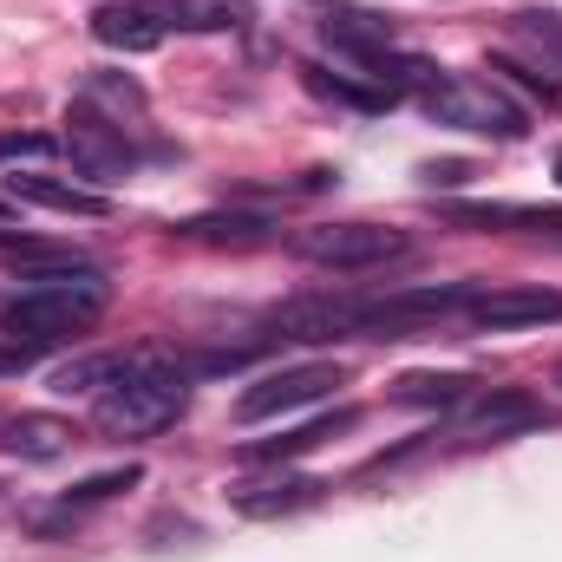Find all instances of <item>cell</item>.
Masks as SVG:
<instances>
[{"instance_id": "obj_1", "label": "cell", "mask_w": 562, "mask_h": 562, "mask_svg": "<svg viewBox=\"0 0 562 562\" xmlns=\"http://www.w3.org/2000/svg\"><path fill=\"white\" fill-rule=\"evenodd\" d=\"M105 307H112V281L99 276V269H86V262H72V269H46V276L26 281L0 307V327L20 347H59L72 334H86Z\"/></svg>"}, {"instance_id": "obj_2", "label": "cell", "mask_w": 562, "mask_h": 562, "mask_svg": "<svg viewBox=\"0 0 562 562\" xmlns=\"http://www.w3.org/2000/svg\"><path fill=\"white\" fill-rule=\"evenodd\" d=\"M183 406H190L183 367H170V360H157V353H138L132 373H119V380L92 400V425H99L105 438H150V431H164V425L183 419Z\"/></svg>"}, {"instance_id": "obj_3", "label": "cell", "mask_w": 562, "mask_h": 562, "mask_svg": "<svg viewBox=\"0 0 562 562\" xmlns=\"http://www.w3.org/2000/svg\"><path fill=\"white\" fill-rule=\"evenodd\" d=\"M425 119H438V125H451V132H477V138H524L530 132V119H524V105L497 86V79H471V72H458V79H431L419 92Z\"/></svg>"}, {"instance_id": "obj_4", "label": "cell", "mask_w": 562, "mask_h": 562, "mask_svg": "<svg viewBox=\"0 0 562 562\" xmlns=\"http://www.w3.org/2000/svg\"><path fill=\"white\" fill-rule=\"evenodd\" d=\"M413 249L406 229H386V223H314L294 236V256L314 262V269H380V262H400Z\"/></svg>"}, {"instance_id": "obj_5", "label": "cell", "mask_w": 562, "mask_h": 562, "mask_svg": "<svg viewBox=\"0 0 562 562\" xmlns=\"http://www.w3.org/2000/svg\"><path fill=\"white\" fill-rule=\"evenodd\" d=\"M269 334L281 340H380V294H314L288 301Z\"/></svg>"}, {"instance_id": "obj_6", "label": "cell", "mask_w": 562, "mask_h": 562, "mask_svg": "<svg viewBox=\"0 0 562 562\" xmlns=\"http://www.w3.org/2000/svg\"><path fill=\"white\" fill-rule=\"evenodd\" d=\"M340 386V367L334 360H307V367H281L269 380H256L243 400H236V419L243 425H262V419H288V413H301V406H314V400H327Z\"/></svg>"}, {"instance_id": "obj_7", "label": "cell", "mask_w": 562, "mask_h": 562, "mask_svg": "<svg viewBox=\"0 0 562 562\" xmlns=\"http://www.w3.org/2000/svg\"><path fill=\"white\" fill-rule=\"evenodd\" d=\"M66 150H72V170H79V177H99V183H112V177H125V170L138 164L125 125H112V119L92 112V105H72V119H66Z\"/></svg>"}, {"instance_id": "obj_8", "label": "cell", "mask_w": 562, "mask_h": 562, "mask_svg": "<svg viewBox=\"0 0 562 562\" xmlns=\"http://www.w3.org/2000/svg\"><path fill=\"white\" fill-rule=\"evenodd\" d=\"M464 314H471L477 334H517V327L562 321V294H550V288H491V294H477Z\"/></svg>"}, {"instance_id": "obj_9", "label": "cell", "mask_w": 562, "mask_h": 562, "mask_svg": "<svg viewBox=\"0 0 562 562\" xmlns=\"http://www.w3.org/2000/svg\"><path fill=\"white\" fill-rule=\"evenodd\" d=\"M79 445V425L59 419V413H20V419L0 425V451L20 458V464H53Z\"/></svg>"}, {"instance_id": "obj_10", "label": "cell", "mask_w": 562, "mask_h": 562, "mask_svg": "<svg viewBox=\"0 0 562 562\" xmlns=\"http://www.w3.org/2000/svg\"><path fill=\"white\" fill-rule=\"evenodd\" d=\"M7 196L13 203H33V210H59V216H105L112 203L72 177H46V170H13L7 177Z\"/></svg>"}, {"instance_id": "obj_11", "label": "cell", "mask_w": 562, "mask_h": 562, "mask_svg": "<svg viewBox=\"0 0 562 562\" xmlns=\"http://www.w3.org/2000/svg\"><path fill=\"white\" fill-rule=\"evenodd\" d=\"M92 40L112 46V53H150V46L170 40V26H164V13L150 0H138V7H99L92 13Z\"/></svg>"}, {"instance_id": "obj_12", "label": "cell", "mask_w": 562, "mask_h": 562, "mask_svg": "<svg viewBox=\"0 0 562 562\" xmlns=\"http://www.w3.org/2000/svg\"><path fill=\"white\" fill-rule=\"evenodd\" d=\"M524 425H543V406L530 393H491V400H477V413L458 425L451 438L458 445H497V438H510Z\"/></svg>"}, {"instance_id": "obj_13", "label": "cell", "mask_w": 562, "mask_h": 562, "mask_svg": "<svg viewBox=\"0 0 562 562\" xmlns=\"http://www.w3.org/2000/svg\"><path fill=\"white\" fill-rule=\"evenodd\" d=\"M445 223L471 229H562L557 203H445Z\"/></svg>"}, {"instance_id": "obj_14", "label": "cell", "mask_w": 562, "mask_h": 562, "mask_svg": "<svg viewBox=\"0 0 562 562\" xmlns=\"http://www.w3.org/2000/svg\"><path fill=\"white\" fill-rule=\"evenodd\" d=\"M353 419H360V413H353V406H340V413H327V419L288 425L281 438H256V445H243V458H249V464H281V458H301V451H314L321 438H334V431H347Z\"/></svg>"}, {"instance_id": "obj_15", "label": "cell", "mask_w": 562, "mask_h": 562, "mask_svg": "<svg viewBox=\"0 0 562 562\" xmlns=\"http://www.w3.org/2000/svg\"><path fill=\"white\" fill-rule=\"evenodd\" d=\"M170 33H236L249 20V0H150Z\"/></svg>"}, {"instance_id": "obj_16", "label": "cell", "mask_w": 562, "mask_h": 562, "mask_svg": "<svg viewBox=\"0 0 562 562\" xmlns=\"http://www.w3.org/2000/svg\"><path fill=\"white\" fill-rule=\"evenodd\" d=\"M321 477H276V484H256V491H243L236 497V510L243 517H288V510H307V504H321Z\"/></svg>"}, {"instance_id": "obj_17", "label": "cell", "mask_w": 562, "mask_h": 562, "mask_svg": "<svg viewBox=\"0 0 562 562\" xmlns=\"http://www.w3.org/2000/svg\"><path fill=\"white\" fill-rule=\"evenodd\" d=\"M138 477H144L138 464H119V471H99V477H86V484H72V491H66V504H59V517H46L40 530H66V524H79V517H86L92 504H105V497H119V491H132Z\"/></svg>"}, {"instance_id": "obj_18", "label": "cell", "mask_w": 562, "mask_h": 562, "mask_svg": "<svg viewBox=\"0 0 562 562\" xmlns=\"http://www.w3.org/2000/svg\"><path fill=\"white\" fill-rule=\"evenodd\" d=\"M79 105H92V112H105L112 125H125V119H144V86L125 79V72H92Z\"/></svg>"}, {"instance_id": "obj_19", "label": "cell", "mask_w": 562, "mask_h": 562, "mask_svg": "<svg viewBox=\"0 0 562 562\" xmlns=\"http://www.w3.org/2000/svg\"><path fill=\"white\" fill-rule=\"evenodd\" d=\"M301 79H307V92H321V99H334V105H353V112H386V86H353V79H340V72H327V66H301Z\"/></svg>"}, {"instance_id": "obj_20", "label": "cell", "mask_w": 562, "mask_h": 562, "mask_svg": "<svg viewBox=\"0 0 562 562\" xmlns=\"http://www.w3.org/2000/svg\"><path fill=\"white\" fill-rule=\"evenodd\" d=\"M276 229V216H190V223H177V236H190V243H262Z\"/></svg>"}, {"instance_id": "obj_21", "label": "cell", "mask_w": 562, "mask_h": 562, "mask_svg": "<svg viewBox=\"0 0 562 562\" xmlns=\"http://www.w3.org/2000/svg\"><path fill=\"white\" fill-rule=\"evenodd\" d=\"M471 393H477V380H464V373H413V380H400L406 406H458Z\"/></svg>"}, {"instance_id": "obj_22", "label": "cell", "mask_w": 562, "mask_h": 562, "mask_svg": "<svg viewBox=\"0 0 562 562\" xmlns=\"http://www.w3.org/2000/svg\"><path fill=\"white\" fill-rule=\"evenodd\" d=\"M138 353H99V360H79V367H59V393H105L119 373H132Z\"/></svg>"}, {"instance_id": "obj_23", "label": "cell", "mask_w": 562, "mask_h": 562, "mask_svg": "<svg viewBox=\"0 0 562 562\" xmlns=\"http://www.w3.org/2000/svg\"><path fill=\"white\" fill-rule=\"evenodd\" d=\"M517 40H530L550 66H562V20L557 13H517Z\"/></svg>"}, {"instance_id": "obj_24", "label": "cell", "mask_w": 562, "mask_h": 562, "mask_svg": "<svg viewBox=\"0 0 562 562\" xmlns=\"http://www.w3.org/2000/svg\"><path fill=\"white\" fill-rule=\"evenodd\" d=\"M59 144L40 138V132H0V164H20V157H53Z\"/></svg>"}, {"instance_id": "obj_25", "label": "cell", "mask_w": 562, "mask_h": 562, "mask_svg": "<svg viewBox=\"0 0 562 562\" xmlns=\"http://www.w3.org/2000/svg\"><path fill=\"white\" fill-rule=\"evenodd\" d=\"M491 72H510L517 86H530V92H543V99H562V86H557V79H543V72H530V66H517V59H497Z\"/></svg>"}, {"instance_id": "obj_26", "label": "cell", "mask_w": 562, "mask_h": 562, "mask_svg": "<svg viewBox=\"0 0 562 562\" xmlns=\"http://www.w3.org/2000/svg\"><path fill=\"white\" fill-rule=\"evenodd\" d=\"M26 353H33V347H20V340H13V347H0V373H20V367H26Z\"/></svg>"}, {"instance_id": "obj_27", "label": "cell", "mask_w": 562, "mask_h": 562, "mask_svg": "<svg viewBox=\"0 0 562 562\" xmlns=\"http://www.w3.org/2000/svg\"><path fill=\"white\" fill-rule=\"evenodd\" d=\"M7 210H13V196H0V223H7Z\"/></svg>"}, {"instance_id": "obj_28", "label": "cell", "mask_w": 562, "mask_h": 562, "mask_svg": "<svg viewBox=\"0 0 562 562\" xmlns=\"http://www.w3.org/2000/svg\"><path fill=\"white\" fill-rule=\"evenodd\" d=\"M557 183H562V150H557Z\"/></svg>"}, {"instance_id": "obj_29", "label": "cell", "mask_w": 562, "mask_h": 562, "mask_svg": "<svg viewBox=\"0 0 562 562\" xmlns=\"http://www.w3.org/2000/svg\"><path fill=\"white\" fill-rule=\"evenodd\" d=\"M557 386H562V367H557Z\"/></svg>"}]
</instances>
